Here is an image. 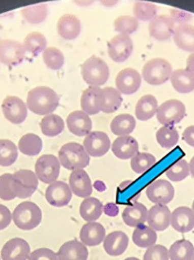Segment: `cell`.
Here are the masks:
<instances>
[{
  "label": "cell",
  "instance_id": "1",
  "mask_svg": "<svg viewBox=\"0 0 194 260\" xmlns=\"http://www.w3.org/2000/svg\"><path fill=\"white\" fill-rule=\"evenodd\" d=\"M60 104L58 94L48 86H38L28 92L26 107L38 115H48Z\"/></svg>",
  "mask_w": 194,
  "mask_h": 260
},
{
  "label": "cell",
  "instance_id": "2",
  "mask_svg": "<svg viewBox=\"0 0 194 260\" xmlns=\"http://www.w3.org/2000/svg\"><path fill=\"white\" fill-rule=\"evenodd\" d=\"M59 160L67 170L84 169L89 165L90 155L78 143L70 142L64 145L59 150Z\"/></svg>",
  "mask_w": 194,
  "mask_h": 260
},
{
  "label": "cell",
  "instance_id": "3",
  "mask_svg": "<svg viewBox=\"0 0 194 260\" xmlns=\"http://www.w3.org/2000/svg\"><path fill=\"white\" fill-rule=\"evenodd\" d=\"M43 219L40 208L35 203L24 201L15 207L12 214V220L19 229L31 231L38 228Z\"/></svg>",
  "mask_w": 194,
  "mask_h": 260
},
{
  "label": "cell",
  "instance_id": "4",
  "mask_svg": "<svg viewBox=\"0 0 194 260\" xmlns=\"http://www.w3.org/2000/svg\"><path fill=\"white\" fill-rule=\"evenodd\" d=\"M81 73L84 81L90 86L95 87L104 85L109 77L108 64L95 55L91 56L82 63Z\"/></svg>",
  "mask_w": 194,
  "mask_h": 260
},
{
  "label": "cell",
  "instance_id": "5",
  "mask_svg": "<svg viewBox=\"0 0 194 260\" xmlns=\"http://www.w3.org/2000/svg\"><path fill=\"white\" fill-rule=\"evenodd\" d=\"M172 72V66L169 61L164 58H155L144 64L142 75L149 85H160L170 80Z\"/></svg>",
  "mask_w": 194,
  "mask_h": 260
},
{
  "label": "cell",
  "instance_id": "6",
  "mask_svg": "<svg viewBox=\"0 0 194 260\" xmlns=\"http://www.w3.org/2000/svg\"><path fill=\"white\" fill-rule=\"evenodd\" d=\"M38 187L36 173L27 169H21L14 173L11 179V188L15 197L27 199L35 193Z\"/></svg>",
  "mask_w": 194,
  "mask_h": 260
},
{
  "label": "cell",
  "instance_id": "7",
  "mask_svg": "<svg viewBox=\"0 0 194 260\" xmlns=\"http://www.w3.org/2000/svg\"><path fill=\"white\" fill-rule=\"evenodd\" d=\"M186 115L184 103L171 99L162 103L157 110V119L164 126H173L179 123Z\"/></svg>",
  "mask_w": 194,
  "mask_h": 260
},
{
  "label": "cell",
  "instance_id": "8",
  "mask_svg": "<svg viewBox=\"0 0 194 260\" xmlns=\"http://www.w3.org/2000/svg\"><path fill=\"white\" fill-rule=\"evenodd\" d=\"M35 172L38 180L50 184L58 179L61 173V163L56 155H41L36 162Z\"/></svg>",
  "mask_w": 194,
  "mask_h": 260
},
{
  "label": "cell",
  "instance_id": "9",
  "mask_svg": "<svg viewBox=\"0 0 194 260\" xmlns=\"http://www.w3.org/2000/svg\"><path fill=\"white\" fill-rule=\"evenodd\" d=\"M132 52L133 42L130 36L119 34L108 43V56L116 63L125 62L128 59Z\"/></svg>",
  "mask_w": 194,
  "mask_h": 260
},
{
  "label": "cell",
  "instance_id": "10",
  "mask_svg": "<svg viewBox=\"0 0 194 260\" xmlns=\"http://www.w3.org/2000/svg\"><path fill=\"white\" fill-rule=\"evenodd\" d=\"M146 194L149 201L155 205H167L174 199L175 188L169 181L157 179L148 186Z\"/></svg>",
  "mask_w": 194,
  "mask_h": 260
},
{
  "label": "cell",
  "instance_id": "11",
  "mask_svg": "<svg viewBox=\"0 0 194 260\" xmlns=\"http://www.w3.org/2000/svg\"><path fill=\"white\" fill-rule=\"evenodd\" d=\"M5 118L14 124H20L27 117V107L20 98L8 95L2 103Z\"/></svg>",
  "mask_w": 194,
  "mask_h": 260
},
{
  "label": "cell",
  "instance_id": "12",
  "mask_svg": "<svg viewBox=\"0 0 194 260\" xmlns=\"http://www.w3.org/2000/svg\"><path fill=\"white\" fill-rule=\"evenodd\" d=\"M25 49L17 41L5 39L0 41V62L9 66H15L25 58Z\"/></svg>",
  "mask_w": 194,
  "mask_h": 260
},
{
  "label": "cell",
  "instance_id": "13",
  "mask_svg": "<svg viewBox=\"0 0 194 260\" xmlns=\"http://www.w3.org/2000/svg\"><path fill=\"white\" fill-rule=\"evenodd\" d=\"M141 85V75L132 68L124 69L116 76V88L121 94L132 95L139 90Z\"/></svg>",
  "mask_w": 194,
  "mask_h": 260
},
{
  "label": "cell",
  "instance_id": "14",
  "mask_svg": "<svg viewBox=\"0 0 194 260\" xmlns=\"http://www.w3.org/2000/svg\"><path fill=\"white\" fill-rule=\"evenodd\" d=\"M45 198L52 206L64 207L71 202L72 191L67 183L62 181H56L46 188Z\"/></svg>",
  "mask_w": 194,
  "mask_h": 260
},
{
  "label": "cell",
  "instance_id": "15",
  "mask_svg": "<svg viewBox=\"0 0 194 260\" xmlns=\"http://www.w3.org/2000/svg\"><path fill=\"white\" fill-rule=\"evenodd\" d=\"M105 98L103 89L95 86H89L84 90L81 98V109L88 115L98 114L103 109Z\"/></svg>",
  "mask_w": 194,
  "mask_h": 260
},
{
  "label": "cell",
  "instance_id": "16",
  "mask_svg": "<svg viewBox=\"0 0 194 260\" xmlns=\"http://www.w3.org/2000/svg\"><path fill=\"white\" fill-rule=\"evenodd\" d=\"M110 146L108 135L101 131L89 133L84 141V149L93 157H101L105 155Z\"/></svg>",
  "mask_w": 194,
  "mask_h": 260
},
{
  "label": "cell",
  "instance_id": "17",
  "mask_svg": "<svg viewBox=\"0 0 194 260\" xmlns=\"http://www.w3.org/2000/svg\"><path fill=\"white\" fill-rule=\"evenodd\" d=\"M176 24L170 15H157L149 25V34L155 40L167 41L174 34Z\"/></svg>",
  "mask_w": 194,
  "mask_h": 260
},
{
  "label": "cell",
  "instance_id": "18",
  "mask_svg": "<svg viewBox=\"0 0 194 260\" xmlns=\"http://www.w3.org/2000/svg\"><path fill=\"white\" fill-rule=\"evenodd\" d=\"M31 248L27 241L15 238L8 241L1 250L2 260H27Z\"/></svg>",
  "mask_w": 194,
  "mask_h": 260
},
{
  "label": "cell",
  "instance_id": "19",
  "mask_svg": "<svg viewBox=\"0 0 194 260\" xmlns=\"http://www.w3.org/2000/svg\"><path fill=\"white\" fill-rule=\"evenodd\" d=\"M172 212L165 205H155L148 212L147 222L155 232L167 230L171 225Z\"/></svg>",
  "mask_w": 194,
  "mask_h": 260
},
{
  "label": "cell",
  "instance_id": "20",
  "mask_svg": "<svg viewBox=\"0 0 194 260\" xmlns=\"http://www.w3.org/2000/svg\"><path fill=\"white\" fill-rule=\"evenodd\" d=\"M69 186L71 188L72 193L77 197H90L93 193V185L91 179L86 171L84 169L72 171L69 178Z\"/></svg>",
  "mask_w": 194,
  "mask_h": 260
},
{
  "label": "cell",
  "instance_id": "21",
  "mask_svg": "<svg viewBox=\"0 0 194 260\" xmlns=\"http://www.w3.org/2000/svg\"><path fill=\"white\" fill-rule=\"evenodd\" d=\"M66 123L71 133L78 137L87 136L93 128L91 118L84 111H74L70 113L66 118Z\"/></svg>",
  "mask_w": 194,
  "mask_h": 260
},
{
  "label": "cell",
  "instance_id": "22",
  "mask_svg": "<svg viewBox=\"0 0 194 260\" xmlns=\"http://www.w3.org/2000/svg\"><path fill=\"white\" fill-rule=\"evenodd\" d=\"M171 225L178 233H189L194 228V213L187 206L176 209L171 215Z\"/></svg>",
  "mask_w": 194,
  "mask_h": 260
},
{
  "label": "cell",
  "instance_id": "23",
  "mask_svg": "<svg viewBox=\"0 0 194 260\" xmlns=\"http://www.w3.org/2000/svg\"><path fill=\"white\" fill-rule=\"evenodd\" d=\"M129 238L121 231H115L106 236L103 240V249L107 254L113 257L121 256L128 248Z\"/></svg>",
  "mask_w": 194,
  "mask_h": 260
},
{
  "label": "cell",
  "instance_id": "24",
  "mask_svg": "<svg viewBox=\"0 0 194 260\" xmlns=\"http://www.w3.org/2000/svg\"><path fill=\"white\" fill-rule=\"evenodd\" d=\"M139 145L135 138L130 135L120 136L115 140L111 150L116 157L128 160L138 152Z\"/></svg>",
  "mask_w": 194,
  "mask_h": 260
},
{
  "label": "cell",
  "instance_id": "25",
  "mask_svg": "<svg viewBox=\"0 0 194 260\" xmlns=\"http://www.w3.org/2000/svg\"><path fill=\"white\" fill-rule=\"evenodd\" d=\"M105 228L100 223L88 222L80 231V240L84 245L95 247L103 242L106 237Z\"/></svg>",
  "mask_w": 194,
  "mask_h": 260
},
{
  "label": "cell",
  "instance_id": "26",
  "mask_svg": "<svg viewBox=\"0 0 194 260\" xmlns=\"http://www.w3.org/2000/svg\"><path fill=\"white\" fill-rule=\"evenodd\" d=\"M81 30V21L76 15L66 14L59 19L57 31L61 38L66 40H74L77 38Z\"/></svg>",
  "mask_w": 194,
  "mask_h": 260
},
{
  "label": "cell",
  "instance_id": "27",
  "mask_svg": "<svg viewBox=\"0 0 194 260\" xmlns=\"http://www.w3.org/2000/svg\"><path fill=\"white\" fill-rule=\"evenodd\" d=\"M89 255L87 246L76 240L64 243L57 253L58 260H88Z\"/></svg>",
  "mask_w": 194,
  "mask_h": 260
},
{
  "label": "cell",
  "instance_id": "28",
  "mask_svg": "<svg viewBox=\"0 0 194 260\" xmlns=\"http://www.w3.org/2000/svg\"><path fill=\"white\" fill-rule=\"evenodd\" d=\"M148 212L146 206L142 203H134L125 208L122 212V220L126 225L136 228L146 222Z\"/></svg>",
  "mask_w": 194,
  "mask_h": 260
},
{
  "label": "cell",
  "instance_id": "29",
  "mask_svg": "<svg viewBox=\"0 0 194 260\" xmlns=\"http://www.w3.org/2000/svg\"><path fill=\"white\" fill-rule=\"evenodd\" d=\"M170 80L177 92L187 94L194 90V73L187 69L175 70Z\"/></svg>",
  "mask_w": 194,
  "mask_h": 260
},
{
  "label": "cell",
  "instance_id": "30",
  "mask_svg": "<svg viewBox=\"0 0 194 260\" xmlns=\"http://www.w3.org/2000/svg\"><path fill=\"white\" fill-rule=\"evenodd\" d=\"M174 42L182 50L194 53V25L189 24L178 25L175 29Z\"/></svg>",
  "mask_w": 194,
  "mask_h": 260
},
{
  "label": "cell",
  "instance_id": "31",
  "mask_svg": "<svg viewBox=\"0 0 194 260\" xmlns=\"http://www.w3.org/2000/svg\"><path fill=\"white\" fill-rule=\"evenodd\" d=\"M158 102L153 95H144L139 99L135 108V114L140 121L151 119L158 110Z\"/></svg>",
  "mask_w": 194,
  "mask_h": 260
},
{
  "label": "cell",
  "instance_id": "32",
  "mask_svg": "<svg viewBox=\"0 0 194 260\" xmlns=\"http://www.w3.org/2000/svg\"><path fill=\"white\" fill-rule=\"evenodd\" d=\"M103 206L100 200L96 198L89 197L81 202L79 209L81 217L87 222H94L103 214Z\"/></svg>",
  "mask_w": 194,
  "mask_h": 260
},
{
  "label": "cell",
  "instance_id": "33",
  "mask_svg": "<svg viewBox=\"0 0 194 260\" xmlns=\"http://www.w3.org/2000/svg\"><path fill=\"white\" fill-rule=\"evenodd\" d=\"M136 119L133 116L123 113L116 116L110 123V129L117 136H126L133 132L136 128Z\"/></svg>",
  "mask_w": 194,
  "mask_h": 260
},
{
  "label": "cell",
  "instance_id": "34",
  "mask_svg": "<svg viewBox=\"0 0 194 260\" xmlns=\"http://www.w3.org/2000/svg\"><path fill=\"white\" fill-rule=\"evenodd\" d=\"M157 233L148 225H141L135 228L132 234L134 244L141 248H149L157 242Z\"/></svg>",
  "mask_w": 194,
  "mask_h": 260
},
{
  "label": "cell",
  "instance_id": "35",
  "mask_svg": "<svg viewBox=\"0 0 194 260\" xmlns=\"http://www.w3.org/2000/svg\"><path fill=\"white\" fill-rule=\"evenodd\" d=\"M18 148L20 152L28 156H35L43 149V141L38 135L26 134L20 138L18 142Z\"/></svg>",
  "mask_w": 194,
  "mask_h": 260
},
{
  "label": "cell",
  "instance_id": "36",
  "mask_svg": "<svg viewBox=\"0 0 194 260\" xmlns=\"http://www.w3.org/2000/svg\"><path fill=\"white\" fill-rule=\"evenodd\" d=\"M171 260H192L194 254V246L187 239L175 242L169 248Z\"/></svg>",
  "mask_w": 194,
  "mask_h": 260
},
{
  "label": "cell",
  "instance_id": "37",
  "mask_svg": "<svg viewBox=\"0 0 194 260\" xmlns=\"http://www.w3.org/2000/svg\"><path fill=\"white\" fill-rule=\"evenodd\" d=\"M42 133L48 137H54L61 135L65 128V122L59 115L48 114L42 119L40 123Z\"/></svg>",
  "mask_w": 194,
  "mask_h": 260
},
{
  "label": "cell",
  "instance_id": "38",
  "mask_svg": "<svg viewBox=\"0 0 194 260\" xmlns=\"http://www.w3.org/2000/svg\"><path fill=\"white\" fill-rule=\"evenodd\" d=\"M48 5L45 4L28 6L21 10V15L24 20L33 25L44 21L48 16Z\"/></svg>",
  "mask_w": 194,
  "mask_h": 260
},
{
  "label": "cell",
  "instance_id": "39",
  "mask_svg": "<svg viewBox=\"0 0 194 260\" xmlns=\"http://www.w3.org/2000/svg\"><path fill=\"white\" fill-rule=\"evenodd\" d=\"M156 162V158L151 154L137 152L131 158V168L137 174H143L154 168Z\"/></svg>",
  "mask_w": 194,
  "mask_h": 260
},
{
  "label": "cell",
  "instance_id": "40",
  "mask_svg": "<svg viewBox=\"0 0 194 260\" xmlns=\"http://www.w3.org/2000/svg\"><path fill=\"white\" fill-rule=\"evenodd\" d=\"M156 140L162 148L172 149L179 141V133L174 126H163L157 131Z\"/></svg>",
  "mask_w": 194,
  "mask_h": 260
},
{
  "label": "cell",
  "instance_id": "41",
  "mask_svg": "<svg viewBox=\"0 0 194 260\" xmlns=\"http://www.w3.org/2000/svg\"><path fill=\"white\" fill-rule=\"evenodd\" d=\"M23 46L25 51H27L32 55L38 56L45 50L47 40L42 33L34 31L25 37Z\"/></svg>",
  "mask_w": 194,
  "mask_h": 260
},
{
  "label": "cell",
  "instance_id": "42",
  "mask_svg": "<svg viewBox=\"0 0 194 260\" xmlns=\"http://www.w3.org/2000/svg\"><path fill=\"white\" fill-rule=\"evenodd\" d=\"M18 150L16 145L9 140H0V166L10 167L17 160Z\"/></svg>",
  "mask_w": 194,
  "mask_h": 260
},
{
  "label": "cell",
  "instance_id": "43",
  "mask_svg": "<svg viewBox=\"0 0 194 260\" xmlns=\"http://www.w3.org/2000/svg\"><path fill=\"white\" fill-rule=\"evenodd\" d=\"M190 174L189 164L184 159H180L172 163L165 171V175L172 182H181Z\"/></svg>",
  "mask_w": 194,
  "mask_h": 260
},
{
  "label": "cell",
  "instance_id": "44",
  "mask_svg": "<svg viewBox=\"0 0 194 260\" xmlns=\"http://www.w3.org/2000/svg\"><path fill=\"white\" fill-rule=\"evenodd\" d=\"M158 13V7L152 3L136 1L134 4V17L137 20L142 21H151L154 17H156Z\"/></svg>",
  "mask_w": 194,
  "mask_h": 260
},
{
  "label": "cell",
  "instance_id": "45",
  "mask_svg": "<svg viewBox=\"0 0 194 260\" xmlns=\"http://www.w3.org/2000/svg\"><path fill=\"white\" fill-rule=\"evenodd\" d=\"M105 103L103 106L102 112L104 113H115L118 110L122 103V96L121 93L116 88L105 87L103 89Z\"/></svg>",
  "mask_w": 194,
  "mask_h": 260
},
{
  "label": "cell",
  "instance_id": "46",
  "mask_svg": "<svg viewBox=\"0 0 194 260\" xmlns=\"http://www.w3.org/2000/svg\"><path fill=\"white\" fill-rule=\"evenodd\" d=\"M43 58L47 67L50 70H58L63 67L65 63V57L62 52L57 48H46L43 51Z\"/></svg>",
  "mask_w": 194,
  "mask_h": 260
},
{
  "label": "cell",
  "instance_id": "47",
  "mask_svg": "<svg viewBox=\"0 0 194 260\" xmlns=\"http://www.w3.org/2000/svg\"><path fill=\"white\" fill-rule=\"evenodd\" d=\"M114 26L115 30L120 34L129 36L138 29L139 21L130 15H121L115 20Z\"/></svg>",
  "mask_w": 194,
  "mask_h": 260
},
{
  "label": "cell",
  "instance_id": "48",
  "mask_svg": "<svg viewBox=\"0 0 194 260\" xmlns=\"http://www.w3.org/2000/svg\"><path fill=\"white\" fill-rule=\"evenodd\" d=\"M12 176L11 173H5L0 176V199L5 201H10L16 198L11 188Z\"/></svg>",
  "mask_w": 194,
  "mask_h": 260
},
{
  "label": "cell",
  "instance_id": "49",
  "mask_svg": "<svg viewBox=\"0 0 194 260\" xmlns=\"http://www.w3.org/2000/svg\"><path fill=\"white\" fill-rule=\"evenodd\" d=\"M144 260H170L169 251L164 246L154 244L147 248Z\"/></svg>",
  "mask_w": 194,
  "mask_h": 260
},
{
  "label": "cell",
  "instance_id": "50",
  "mask_svg": "<svg viewBox=\"0 0 194 260\" xmlns=\"http://www.w3.org/2000/svg\"><path fill=\"white\" fill-rule=\"evenodd\" d=\"M28 260H58L57 253L49 248H41L30 253Z\"/></svg>",
  "mask_w": 194,
  "mask_h": 260
},
{
  "label": "cell",
  "instance_id": "51",
  "mask_svg": "<svg viewBox=\"0 0 194 260\" xmlns=\"http://www.w3.org/2000/svg\"><path fill=\"white\" fill-rule=\"evenodd\" d=\"M170 16L172 18L175 24L178 25H185L192 20V15L190 13L186 12L185 10L178 9H172L170 11Z\"/></svg>",
  "mask_w": 194,
  "mask_h": 260
},
{
  "label": "cell",
  "instance_id": "52",
  "mask_svg": "<svg viewBox=\"0 0 194 260\" xmlns=\"http://www.w3.org/2000/svg\"><path fill=\"white\" fill-rule=\"evenodd\" d=\"M12 220V214L5 205H0V231L10 225Z\"/></svg>",
  "mask_w": 194,
  "mask_h": 260
},
{
  "label": "cell",
  "instance_id": "53",
  "mask_svg": "<svg viewBox=\"0 0 194 260\" xmlns=\"http://www.w3.org/2000/svg\"><path fill=\"white\" fill-rule=\"evenodd\" d=\"M182 138L187 145L194 147V125L189 126L184 130L182 134Z\"/></svg>",
  "mask_w": 194,
  "mask_h": 260
},
{
  "label": "cell",
  "instance_id": "54",
  "mask_svg": "<svg viewBox=\"0 0 194 260\" xmlns=\"http://www.w3.org/2000/svg\"><path fill=\"white\" fill-rule=\"evenodd\" d=\"M104 212L108 216H116V215H118L119 209L114 204H108L104 207Z\"/></svg>",
  "mask_w": 194,
  "mask_h": 260
},
{
  "label": "cell",
  "instance_id": "55",
  "mask_svg": "<svg viewBox=\"0 0 194 260\" xmlns=\"http://www.w3.org/2000/svg\"><path fill=\"white\" fill-rule=\"evenodd\" d=\"M187 70L194 73V53H192V54L187 58Z\"/></svg>",
  "mask_w": 194,
  "mask_h": 260
},
{
  "label": "cell",
  "instance_id": "56",
  "mask_svg": "<svg viewBox=\"0 0 194 260\" xmlns=\"http://www.w3.org/2000/svg\"><path fill=\"white\" fill-rule=\"evenodd\" d=\"M189 171L190 174L192 175V178H194V156H192V159L190 160Z\"/></svg>",
  "mask_w": 194,
  "mask_h": 260
},
{
  "label": "cell",
  "instance_id": "57",
  "mask_svg": "<svg viewBox=\"0 0 194 260\" xmlns=\"http://www.w3.org/2000/svg\"><path fill=\"white\" fill-rule=\"evenodd\" d=\"M125 260H140L139 258H135V257H130V258H126Z\"/></svg>",
  "mask_w": 194,
  "mask_h": 260
},
{
  "label": "cell",
  "instance_id": "58",
  "mask_svg": "<svg viewBox=\"0 0 194 260\" xmlns=\"http://www.w3.org/2000/svg\"><path fill=\"white\" fill-rule=\"evenodd\" d=\"M192 211H193V213H194V200H193V202H192Z\"/></svg>",
  "mask_w": 194,
  "mask_h": 260
},
{
  "label": "cell",
  "instance_id": "59",
  "mask_svg": "<svg viewBox=\"0 0 194 260\" xmlns=\"http://www.w3.org/2000/svg\"><path fill=\"white\" fill-rule=\"evenodd\" d=\"M192 260H194V254H193V257H192Z\"/></svg>",
  "mask_w": 194,
  "mask_h": 260
}]
</instances>
